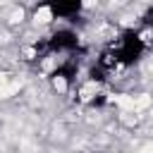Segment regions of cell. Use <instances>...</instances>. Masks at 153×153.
<instances>
[{
  "instance_id": "6da1fadb",
  "label": "cell",
  "mask_w": 153,
  "mask_h": 153,
  "mask_svg": "<svg viewBox=\"0 0 153 153\" xmlns=\"http://www.w3.org/2000/svg\"><path fill=\"white\" fill-rule=\"evenodd\" d=\"M76 43H79V36L72 29H57L50 38V48L57 50V53H69V50L76 48Z\"/></svg>"
}]
</instances>
